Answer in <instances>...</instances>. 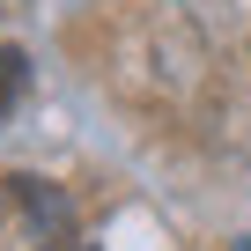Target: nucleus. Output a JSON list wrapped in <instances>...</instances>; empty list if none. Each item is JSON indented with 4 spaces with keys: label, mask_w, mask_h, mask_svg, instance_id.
Wrapping results in <instances>:
<instances>
[{
    "label": "nucleus",
    "mask_w": 251,
    "mask_h": 251,
    "mask_svg": "<svg viewBox=\"0 0 251 251\" xmlns=\"http://www.w3.org/2000/svg\"><path fill=\"white\" fill-rule=\"evenodd\" d=\"M23 89H30V59L23 52H0V118L23 103Z\"/></svg>",
    "instance_id": "obj_1"
},
{
    "label": "nucleus",
    "mask_w": 251,
    "mask_h": 251,
    "mask_svg": "<svg viewBox=\"0 0 251 251\" xmlns=\"http://www.w3.org/2000/svg\"><path fill=\"white\" fill-rule=\"evenodd\" d=\"M236 251H251V236H244V244H236Z\"/></svg>",
    "instance_id": "obj_2"
}]
</instances>
